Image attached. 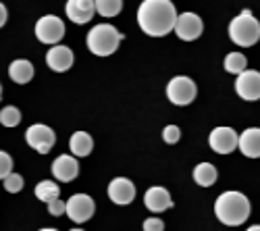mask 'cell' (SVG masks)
<instances>
[{
    "label": "cell",
    "mask_w": 260,
    "mask_h": 231,
    "mask_svg": "<svg viewBox=\"0 0 260 231\" xmlns=\"http://www.w3.org/2000/svg\"><path fill=\"white\" fill-rule=\"evenodd\" d=\"M177 9L171 0H144L138 9L140 29L150 38H162L173 31Z\"/></svg>",
    "instance_id": "1"
},
{
    "label": "cell",
    "mask_w": 260,
    "mask_h": 231,
    "mask_svg": "<svg viewBox=\"0 0 260 231\" xmlns=\"http://www.w3.org/2000/svg\"><path fill=\"white\" fill-rule=\"evenodd\" d=\"M214 215L227 227L244 225L250 217V200L240 192H223L214 202Z\"/></svg>",
    "instance_id": "2"
},
{
    "label": "cell",
    "mask_w": 260,
    "mask_h": 231,
    "mask_svg": "<svg viewBox=\"0 0 260 231\" xmlns=\"http://www.w3.org/2000/svg\"><path fill=\"white\" fill-rule=\"evenodd\" d=\"M229 38L233 44L250 48L260 40V21L252 15V11H242L231 23H229Z\"/></svg>",
    "instance_id": "3"
},
{
    "label": "cell",
    "mask_w": 260,
    "mask_h": 231,
    "mask_svg": "<svg viewBox=\"0 0 260 231\" xmlns=\"http://www.w3.org/2000/svg\"><path fill=\"white\" fill-rule=\"evenodd\" d=\"M121 40H123V34L111 25V23H100V25H94L88 34V48L92 54L96 56H111L119 44H121Z\"/></svg>",
    "instance_id": "4"
},
{
    "label": "cell",
    "mask_w": 260,
    "mask_h": 231,
    "mask_svg": "<svg viewBox=\"0 0 260 231\" xmlns=\"http://www.w3.org/2000/svg\"><path fill=\"white\" fill-rule=\"evenodd\" d=\"M196 94H198V88L193 79L185 77V75H179V77H173L169 83H167V98L177 104V107H187L196 100Z\"/></svg>",
    "instance_id": "5"
},
{
    "label": "cell",
    "mask_w": 260,
    "mask_h": 231,
    "mask_svg": "<svg viewBox=\"0 0 260 231\" xmlns=\"http://www.w3.org/2000/svg\"><path fill=\"white\" fill-rule=\"evenodd\" d=\"M64 36V23L62 19H58L56 15H44L42 19H38L36 23V38L42 42V44L54 46L62 40Z\"/></svg>",
    "instance_id": "6"
},
{
    "label": "cell",
    "mask_w": 260,
    "mask_h": 231,
    "mask_svg": "<svg viewBox=\"0 0 260 231\" xmlns=\"http://www.w3.org/2000/svg\"><path fill=\"white\" fill-rule=\"evenodd\" d=\"M25 142L29 148L38 150L40 154H48L52 150V146L56 142V134L44 123H36L31 127H27L25 131Z\"/></svg>",
    "instance_id": "7"
},
{
    "label": "cell",
    "mask_w": 260,
    "mask_h": 231,
    "mask_svg": "<svg viewBox=\"0 0 260 231\" xmlns=\"http://www.w3.org/2000/svg\"><path fill=\"white\" fill-rule=\"evenodd\" d=\"M94 211H96V204L88 194H73L67 200V208H64V213L69 215V219L73 223L90 221L94 217Z\"/></svg>",
    "instance_id": "8"
},
{
    "label": "cell",
    "mask_w": 260,
    "mask_h": 231,
    "mask_svg": "<svg viewBox=\"0 0 260 231\" xmlns=\"http://www.w3.org/2000/svg\"><path fill=\"white\" fill-rule=\"evenodd\" d=\"M235 92L242 100L256 102L260 100V73L258 71H242L235 81Z\"/></svg>",
    "instance_id": "9"
},
{
    "label": "cell",
    "mask_w": 260,
    "mask_h": 231,
    "mask_svg": "<svg viewBox=\"0 0 260 231\" xmlns=\"http://www.w3.org/2000/svg\"><path fill=\"white\" fill-rule=\"evenodd\" d=\"M175 34L183 40V42H193L202 36V29H204V23L202 19L196 15V13H183V15H177V21H175Z\"/></svg>",
    "instance_id": "10"
},
{
    "label": "cell",
    "mask_w": 260,
    "mask_h": 231,
    "mask_svg": "<svg viewBox=\"0 0 260 231\" xmlns=\"http://www.w3.org/2000/svg\"><path fill=\"white\" fill-rule=\"evenodd\" d=\"M237 140H240V136L235 134V129H231V127H214L210 131L208 144H210V148L216 154H229V152H233L237 148Z\"/></svg>",
    "instance_id": "11"
},
{
    "label": "cell",
    "mask_w": 260,
    "mask_h": 231,
    "mask_svg": "<svg viewBox=\"0 0 260 231\" xmlns=\"http://www.w3.org/2000/svg\"><path fill=\"white\" fill-rule=\"evenodd\" d=\"M108 198L119 206L132 204L136 198V185L127 177H115L111 183H108Z\"/></svg>",
    "instance_id": "12"
},
{
    "label": "cell",
    "mask_w": 260,
    "mask_h": 231,
    "mask_svg": "<svg viewBox=\"0 0 260 231\" xmlns=\"http://www.w3.org/2000/svg\"><path fill=\"white\" fill-rule=\"evenodd\" d=\"M75 62V56H73V50L69 46H60V44H54L48 54H46V65L56 71V73H64L73 67Z\"/></svg>",
    "instance_id": "13"
},
{
    "label": "cell",
    "mask_w": 260,
    "mask_h": 231,
    "mask_svg": "<svg viewBox=\"0 0 260 231\" xmlns=\"http://www.w3.org/2000/svg\"><path fill=\"white\" fill-rule=\"evenodd\" d=\"M64 13H67V17L77 25L90 23V19L96 13L94 0H67V5H64Z\"/></svg>",
    "instance_id": "14"
},
{
    "label": "cell",
    "mask_w": 260,
    "mask_h": 231,
    "mask_svg": "<svg viewBox=\"0 0 260 231\" xmlns=\"http://www.w3.org/2000/svg\"><path fill=\"white\" fill-rule=\"evenodd\" d=\"M52 175L58 181H73L79 175V162L75 160V156L60 154L52 162Z\"/></svg>",
    "instance_id": "15"
},
{
    "label": "cell",
    "mask_w": 260,
    "mask_h": 231,
    "mask_svg": "<svg viewBox=\"0 0 260 231\" xmlns=\"http://www.w3.org/2000/svg\"><path fill=\"white\" fill-rule=\"evenodd\" d=\"M144 204H146L148 211H152V213H165V211H169V208L173 206V200H171L169 190L154 185V187H150V190L146 192Z\"/></svg>",
    "instance_id": "16"
},
{
    "label": "cell",
    "mask_w": 260,
    "mask_h": 231,
    "mask_svg": "<svg viewBox=\"0 0 260 231\" xmlns=\"http://www.w3.org/2000/svg\"><path fill=\"white\" fill-rule=\"evenodd\" d=\"M237 146L244 156L248 158H260V129L258 127H250L246 129L240 140H237Z\"/></svg>",
    "instance_id": "17"
},
{
    "label": "cell",
    "mask_w": 260,
    "mask_h": 231,
    "mask_svg": "<svg viewBox=\"0 0 260 231\" xmlns=\"http://www.w3.org/2000/svg\"><path fill=\"white\" fill-rule=\"evenodd\" d=\"M34 65L27 60V58H17L13 60L11 65H9V77L19 83V86H25V83H29L34 79Z\"/></svg>",
    "instance_id": "18"
},
{
    "label": "cell",
    "mask_w": 260,
    "mask_h": 231,
    "mask_svg": "<svg viewBox=\"0 0 260 231\" xmlns=\"http://www.w3.org/2000/svg\"><path fill=\"white\" fill-rule=\"evenodd\" d=\"M69 148H71L73 156H79V158L90 156L92 150H94V140H92L90 134H85V131H75L69 140Z\"/></svg>",
    "instance_id": "19"
},
{
    "label": "cell",
    "mask_w": 260,
    "mask_h": 231,
    "mask_svg": "<svg viewBox=\"0 0 260 231\" xmlns=\"http://www.w3.org/2000/svg\"><path fill=\"white\" fill-rule=\"evenodd\" d=\"M216 177H219V173H216L214 164H210V162H200L196 169H193V181H196L198 185H202V187L214 185Z\"/></svg>",
    "instance_id": "20"
},
{
    "label": "cell",
    "mask_w": 260,
    "mask_h": 231,
    "mask_svg": "<svg viewBox=\"0 0 260 231\" xmlns=\"http://www.w3.org/2000/svg\"><path fill=\"white\" fill-rule=\"evenodd\" d=\"M58 196H60V187H58V183H54L50 179H44L36 185V198L42 202H50Z\"/></svg>",
    "instance_id": "21"
},
{
    "label": "cell",
    "mask_w": 260,
    "mask_h": 231,
    "mask_svg": "<svg viewBox=\"0 0 260 231\" xmlns=\"http://www.w3.org/2000/svg\"><path fill=\"white\" fill-rule=\"evenodd\" d=\"M248 67V58L242 52H229L225 56V71L233 73V75H240L242 71H246Z\"/></svg>",
    "instance_id": "22"
},
{
    "label": "cell",
    "mask_w": 260,
    "mask_h": 231,
    "mask_svg": "<svg viewBox=\"0 0 260 231\" xmlns=\"http://www.w3.org/2000/svg\"><path fill=\"white\" fill-rule=\"evenodd\" d=\"M94 7L100 17H117L123 11V0H94Z\"/></svg>",
    "instance_id": "23"
},
{
    "label": "cell",
    "mask_w": 260,
    "mask_h": 231,
    "mask_svg": "<svg viewBox=\"0 0 260 231\" xmlns=\"http://www.w3.org/2000/svg\"><path fill=\"white\" fill-rule=\"evenodd\" d=\"M21 123V111L17 107H5L0 111V125L5 127H17Z\"/></svg>",
    "instance_id": "24"
},
{
    "label": "cell",
    "mask_w": 260,
    "mask_h": 231,
    "mask_svg": "<svg viewBox=\"0 0 260 231\" xmlns=\"http://www.w3.org/2000/svg\"><path fill=\"white\" fill-rule=\"evenodd\" d=\"M5 190L9 192V194H17V192H21V190H23V185H25V181H23V177H21L19 173H9L5 179Z\"/></svg>",
    "instance_id": "25"
},
{
    "label": "cell",
    "mask_w": 260,
    "mask_h": 231,
    "mask_svg": "<svg viewBox=\"0 0 260 231\" xmlns=\"http://www.w3.org/2000/svg\"><path fill=\"white\" fill-rule=\"evenodd\" d=\"M13 171V158L9 152L0 150V179H5L9 173Z\"/></svg>",
    "instance_id": "26"
},
{
    "label": "cell",
    "mask_w": 260,
    "mask_h": 231,
    "mask_svg": "<svg viewBox=\"0 0 260 231\" xmlns=\"http://www.w3.org/2000/svg\"><path fill=\"white\" fill-rule=\"evenodd\" d=\"M179 138H181V131H179L177 125H167V127L162 129V140L167 144H177Z\"/></svg>",
    "instance_id": "27"
},
{
    "label": "cell",
    "mask_w": 260,
    "mask_h": 231,
    "mask_svg": "<svg viewBox=\"0 0 260 231\" xmlns=\"http://www.w3.org/2000/svg\"><path fill=\"white\" fill-rule=\"evenodd\" d=\"M46 204H48V213H50L52 217L64 215V208H67V202H62V200H58V198H54V200H50V202H46Z\"/></svg>",
    "instance_id": "28"
},
{
    "label": "cell",
    "mask_w": 260,
    "mask_h": 231,
    "mask_svg": "<svg viewBox=\"0 0 260 231\" xmlns=\"http://www.w3.org/2000/svg\"><path fill=\"white\" fill-rule=\"evenodd\" d=\"M144 231H165V223L158 217H150L144 221Z\"/></svg>",
    "instance_id": "29"
},
{
    "label": "cell",
    "mask_w": 260,
    "mask_h": 231,
    "mask_svg": "<svg viewBox=\"0 0 260 231\" xmlns=\"http://www.w3.org/2000/svg\"><path fill=\"white\" fill-rule=\"evenodd\" d=\"M7 19H9V11H7V7L3 3H0V27L7 23Z\"/></svg>",
    "instance_id": "30"
},
{
    "label": "cell",
    "mask_w": 260,
    "mask_h": 231,
    "mask_svg": "<svg viewBox=\"0 0 260 231\" xmlns=\"http://www.w3.org/2000/svg\"><path fill=\"white\" fill-rule=\"evenodd\" d=\"M246 231H260V225H252V227H248Z\"/></svg>",
    "instance_id": "31"
},
{
    "label": "cell",
    "mask_w": 260,
    "mask_h": 231,
    "mask_svg": "<svg viewBox=\"0 0 260 231\" xmlns=\"http://www.w3.org/2000/svg\"><path fill=\"white\" fill-rule=\"evenodd\" d=\"M40 231H58V229H50V227H46V229H40Z\"/></svg>",
    "instance_id": "32"
},
{
    "label": "cell",
    "mask_w": 260,
    "mask_h": 231,
    "mask_svg": "<svg viewBox=\"0 0 260 231\" xmlns=\"http://www.w3.org/2000/svg\"><path fill=\"white\" fill-rule=\"evenodd\" d=\"M0 98H3V86H0Z\"/></svg>",
    "instance_id": "33"
},
{
    "label": "cell",
    "mask_w": 260,
    "mask_h": 231,
    "mask_svg": "<svg viewBox=\"0 0 260 231\" xmlns=\"http://www.w3.org/2000/svg\"><path fill=\"white\" fill-rule=\"evenodd\" d=\"M71 231H83V229H71Z\"/></svg>",
    "instance_id": "34"
}]
</instances>
